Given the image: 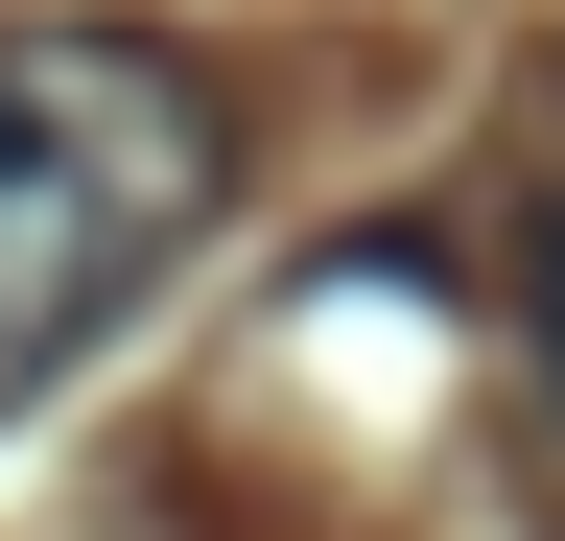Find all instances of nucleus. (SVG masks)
Returning a JSON list of instances; mask_svg holds the SVG:
<instances>
[{
  "mask_svg": "<svg viewBox=\"0 0 565 541\" xmlns=\"http://www.w3.org/2000/svg\"><path fill=\"white\" fill-rule=\"evenodd\" d=\"M519 329H542V377H565V213L519 236Z\"/></svg>",
  "mask_w": 565,
  "mask_h": 541,
  "instance_id": "2",
  "label": "nucleus"
},
{
  "mask_svg": "<svg viewBox=\"0 0 565 541\" xmlns=\"http://www.w3.org/2000/svg\"><path fill=\"white\" fill-rule=\"evenodd\" d=\"M236 188V118L166 24H0V400H47Z\"/></svg>",
  "mask_w": 565,
  "mask_h": 541,
  "instance_id": "1",
  "label": "nucleus"
}]
</instances>
